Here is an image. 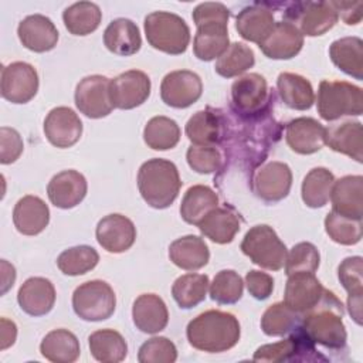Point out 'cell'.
<instances>
[{
	"label": "cell",
	"instance_id": "obj_1",
	"mask_svg": "<svg viewBox=\"0 0 363 363\" xmlns=\"http://www.w3.org/2000/svg\"><path fill=\"white\" fill-rule=\"evenodd\" d=\"M238 319L218 309L206 311L193 318L186 329L189 343L201 352L221 353L234 347L240 340Z\"/></svg>",
	"mask_w": 363,
	"mask_h": 363
},
{
	"label": "cell",
	"instance_id": "obj_2",
	"mask_svg": "<svg viewBox=\"0 0 363 363\" xmlns=\"http://www.w3.org/2000/svg\"><path fill=\"white\" fill-rule=\"evenodd\" d=\"M191 17L197 27L193 41L194 55L200 61H213L221 57L230 45V10L223 3L206 1L196 6Z\"/></svg>",
	"mask_w": 363,
	"mask_h": 363
},
{
	"label": "cell",
	"instance_id": "obj_3",
	"mask_svg": "<svg viewBox=\"0 0 363 363\" xmlns=\"http://www.w3.org/2000/svg\"><path fill=\"white\" fill-rule=\"evenodd\" d=\"M343 312L340 299L325 289L319 302L301 316L299 326L313 343L337 350L345 347L347 339Z\"/></svg>",
	"mask_w": 363,
	"mask_h": 363
},
{
	"label": "cell",
	"instance_id": "obj_4",
	"mask_svg": "<svg viewBox=\"0 0 363 363\" xmlns=\"http://www.w3.org/2000/svg\"><path fill=\"white\" fill-rule=\"evenodd\" d=\"M182 180L176 164L153 157L142 163L138 172V189L142 199L153 208H167L177 199Z\"/></svg>",
	"mask_w": 363,
	"mask_h": 363
},
{
	"label": "cell",
	"instance_id": "obj_5",
	"mask_svg": "<svg viewBox=\"0 0 363 363\" xmlns=\"http://www.w3.org/2000/svg\"><path fill=\"white\" fill-rule=\"evenodd\" d=\"M145 34L147 43L170 55L183 54L190 43V28L177 14L170 11H153L145 17Z\"/></svg>",
	"mask_w": 363,
	"mask_h": 363
},
{
	"label": "cell",
	"instance_id": "obj_6",
	"mask_svg": "<svg viewBox=\"0 0 363 363\" xmlns=\"http://www.w3.org/2000/svg\"><path fill=\"white\" fill-rule=\"evenodd\" d=\"M316 106L319 116L326 122L359 116L363 112L362 88L346 81L323 79L318 88Z\"/></svg>",
	"mask_w": 363,
	"mask_h": 363
},
{
	"label": "cell",
	"instance_id": "obj_7",
	"mask_svg": "<svg viewBox=\"0 0 363 363\" xmlns=\"http://www.w3.org/2000/svg\"><path fill=\"white\" fill-rule=\"evenodd\" d=\"M241 251L251 262L269 271H279L288 255L285 244L268 224L251 227L242 238Z\"/></svg>",
	"mask_w": 363,
	"mask_h": 363
},
{
	"label": "cell",
	"instance_id": "obj_8",
	"mask_svg": "<svg viewBox=\"0 0 363 363\" xmlns=\"http://www.w3.org/2000/svg\"><path fill=\"white\" fill-rule=\"evenodd\" d=\"M72 308L82 320H105L115 312L116 295L112 286L105 281H86L75 288L72 294Z\"/></svg>",
	"mask_w": 363,
	"mask_h": 363
},
{
	"label": "cell",
	"instance_id": "obj_9",
	"mask_svg": "<svg viewBox=\"0 0 363 363\" xmlns=\"http://www.w3.org/2000/svg\"><path fill=\"white\" fill-rule=\"evenodd\" d=\"M271 94L265 78L257 72H250L231 85V106L235 113L244 118H259L265 113Z\"/></svg>",
	"mask_w": 363,
	"mask_h": 363
},
{
	"label": "cell",
	"instance_id": "obj_10",
	"mask_svg": "<svg viewBox=\"0 0 363 363\" xmlns=\"http://www.w3.org/2000/svg\"><path fill=\"white\" fill-rule=\"evenodd\" d=\"M255 362H269V363H279V362H319L326 360L322 354L318 353L315 343L303 333L301 326L291 332V336L272 343L264 345L258 347L252 356Z\"/></svg>",
	"mask_w": 363,
	"mask_h": 363
},
{
	"label": "cell",
	"instance_id": "obj_11",
	"mask_svg": "<svg viewBox=\"0 0 363 363\" xmlns=\"http://www.w3.org/2000/svg\"><path fill=\"white\" fill-rule=\"evenodd\" d=\"M285 17L296 26L302 35L316 37L328 33L339 20L337 11L330 1L292 3Z\"/></svg>",
	"mask_w": 363,
	"mask_h": 363
},
{
	"label": "cell",
	"instance_id": "obj_12",
	"mask_svg": "<svg viewBox=\"0 0 363 363\" xmlns=\"http://www.w3.org/2000/svg\"><path fill=\"white\" fill-rule=\"evenodd\" d=\"M111 79L104 75L84 77L75 88V105L81 113L91 119H99L108 116L113 104L109 94Z\"/></svg>",
	"mask_w": 363,
	"mask_h": 363
},
{
	"label": "cell",
	"instance_id": "obj_13",
	"mask_svg": "<svg viewBox=\"0 0 363 363\" xmlns=\"http://www.w3.org/2000/svg\"><path fill=\"white\" fill-rule=\"evenodd\" d=\"M38 91V74L24 61H16L1 68L0 92L11 104H27Z\"/></svg>",
	"mask_w": 363,
	"mask_h": 363
},
{
	"label": "cell",
	"instance_id": "obj_14",
	"mask_svg": "<svg viewBox=\"0 0 363 363\" xmlns=\"http://www.w3.org/2000/svg\"><path fill=\"white\" fill-rule=\"evenodd\" d=\"M292 186L291 167L284 162H268L258 167L252 174L251 187L257 197L267 203L284 200Z\"/></svg>",
	"mask_w": 363,
	"mask_h": 363
},
{
	"label": "cell",
	"instance_id": "obj_15",
	"mask_svg": "<svg viewBox=\"0 0 363 363\" xmlns=\"http://www.w3.org/2000/svg\"><path fill=\"white\" fill-rule=\"evenodd\" d=\"M203 92L201 78L189 69H177L164 75L160 84V98L172 108L184 109L199 101Z\"/></svg>",
	"mask_w": 363,
	"mask_h": 363
},
{
	"label": "cell",
	"instance_id": "obj_16",
	"mask_svg": "<svg viewBox=\"0 0 363 363\" xmlns=\"http://www.w3.org/2000/svg\"><path fill=\"white\" fill-rule=\"evenodd\" d=\"M150 86V78L143 71L129 69L119 74L109 84L113 108L126 111L140 106L149 98Z\"/></svg>",
	"mask_w": 363,
	"mask_h": 363
},
{
	"label": "cell",
	"instance_id": "obj_17",
	"mask_svg": "<svg viewBox=\"0 0 363 363\" xmlns=\"http://www.w3.org/2000/svg\"><path fill=\"white\" fill-rule=\"evenodd\" d=\"M44 135L52 146L67 149L79 140L82 122L71 108L57 106L52 108L44 119Z\"/></svg>",
	"mask_w": 363,
	"mask_h": 363
},
{
	"label": "cell",
	"instance_id": "obj_18",
	"mask_svg": "<svg viewBox=\"0 0 363 363\" xmlns=\"http://www.w3.org/2000/svg\"><path fill=\"white\" fill-rule=\"evenodd\" d=\"M98 244L108 252L128 251L136 240V227L126 216L113 213L99 220L95 230Z\"/></svg>",
	"mask_w": 363,
	"mask_h": 363
},
{
	"label": "cell",
	"instance_id": "obj_19",
	"mask_svg": "<svg viewBox=\"0 0 363 363\" xmlns=\"http://www.w3.org/2000/svg\"><path fill=\"white\" fill-rule=\"evenodd\" d=\"M323 292L325 288L313 272H295L288 275L284 303L302 315L319 302Z\"/></svg>",
	"mask_w": 363,
	"mask_h": 363
},
{
	"label": "cell",
	"instance_id": "obj_20",
	"mask_svg": "<svg viewBox=\"0 0 363 363\" xmlns=\"http://www.w3.org/2000/svg\"><path fill=\"white\" fill-rule=\"evenodd\" d=\"M88 184L82 173L68 169L57 173L48 182L47 194L50 201L58 208H72L86 196Z\"/></svg>",
	"mask_w": 363,
	"mask_h": 363
},
{
	"label": "cell",
	"instance_id": "obj_21",
	"mask_svg": "<svg viewBox=\"0 0 363 363\" xmlns=\"http://www.w3.org/2000/svg\"><path fill=\"white\" fill-rule=\"evenodd\" d=\"M225 129L227 123L223 113L207 108L190 116L184 132L189 140L197 146H216L225 138Z\"/></svg>",
	"mask_w": 363,
	"mask_h": 363
},
{
	"label": "cell",
	"instance_id": "obj_22",
	"mask_svg": "<svg viewBox=\"0 0 363 363\" xmlns=\"http://www.w3.org/2000/svg\"><path fill=\"white\" fill-rule=\"evenodd\" d=\"M303 45V35L291 21H275L271 33L258 45L271 60H291Z\"/></svg>",
	"mask_w": 363,
	"mask_h": 363
},
{
	"label": "cell",
	"instance_id": "obj_23",
	"mask_svg": "<svg viewBox=\"0 0 363 363\" xmlns=\"http://www.w3.org/2000/svg\"><path fill=\"white\" fill-rule=\"evenodd\" d=\"M17 35L20 43L34 52L50 51L58 41L55 24L43 14H31L23 18L17 27Z\"/></svg>",
	"mask_w": 363,
	"mask_h": 363
},
{
	"label": "cell",
	"instance_id": "obj_24",
	"mask_svg": "<svg viewBox=\"0 0 363 363\" xmlns=\"http://www.w3.org/2000/svg\"><path fill=\"white\" fill-rule=\"evenodd\" d=\"M326 128L316 119L301 116L292 119L285 129V139L291 150L299 155H312L325 145Z\"/></svg>",
	"mask_w": 363,
	"mask_h": 363
},
{
	"label": "cell",
	"instance_id": "obj_25",
	"mask_svg": "<svg viewBox=\"0 0 363 363\" xmlns=\"http://www.w3.org/2000/svg\"><path fill=\"white\" fill-rule=\"evenodd\" d=\"M55 288L43 277H31L23 282L17 294V302L23 312L30 316L47 315L55 303Z\"/></svg>",
	"mask_w": 363,
	"mask_h": 363
},
{
	"label": "cell",
	"instance_id": "obj_26",
	"mask_svg": "<svg viewBox=\"0 0 363 363\" xmlns=\"http://www.w3.org/2000/svg\"><path fill=\"white\" fill-rule=\"evenodd\" d=\"M332 211L362 220L363 216V177L343 176L335 180L330 191Z\"/></svg>",
	"mask_w": 363,
	"mask_h": 363
},
{
	"label": "cell",
	"instance_id": "obj_27",
	"mask_svg": "<svg viewBox=\"0 0 363 363\" xmlns=\"http://www.w3.org/2000/svg\"><path fill=\"white\" fill-rule=\"evenodd\" d=\"M132 319L140 332L155 335L167 326L169 311L159 295L142 294L133 302Z\"/></svg>",
	"mask_w": 363,
	"mask_h": 363
},
{
	"label": "cell",
	"instance_id": "obj_28",
	"mask_svg": "<svg viewBox=\"0 0 363 363\" xmlns=\"http://www.w3.org/2000/svg\"><path fill=\"white\" fill-rule=\"evenodd\" d=\"M48 221L50 208L43 199L27 194L16 203L13 210V223L20 234L37 235L45 230Z\"/></svg>",
	"mask_w": 363,
	"mask_h": 363
},
{
	"label": "cell",
	"instance_id": "obj_29",
	"mask_svg": "<svg viewBox=\"0 0 363 363\" xmlns=\"http://www.w3.org/2000/svg\"><path fill=\"white\" fill-rule=\"evenodd\" d=\"M325 143L335 152L363 162V128L359 121H343L326 129Z\"/></svg>",
	"mask_w": 363,
	"mask_h": 363
},
{
	"label": "cell",
	"instance_id": "obj_30",
	"mask_svg": "<svg viewBox=\"0 0 363 363\" xmlns=\"http://www.w3.org/2000/svg\"><path fill=\"white\" fill-rule=\"evenodd\" d=\"M105 47L122 57H129L136 54L142 45V37L138 26L125 17L112 20L104 31Z\"/></svg>",
	"mask_w": 363,
	"mask_h": 363
},
{
	"label": "cell",
	"instance_id": "obj_31",
	"mask_svg": "<svg viewBox=\"0 0 363 363\" xmlns=\"http://www.w3.org/2000/svg\"><path fill=\"white\" fill-rule=\"evenodd\" d=\"M169 258L176 267L184 271H197L207 265L210 251L201 237L189 234L174 240L170 244Z\"/></svg>",
	"mask_w": 363,
	"mask_h": 363
},
{
	"label": "cell",
	"instance_id": "obj_32",
	"mask_svg": "<svg viewBox=\"0 0 363 363\" xmlns=\"http://www.w3.org/2000/svg\"><path fill=\"white\" fill-rule=\"evenodd\" d=\"M274 24L275 18L272 11L259 4L244 7L235 17V30L238 34L244 40L258 45L271 33Z\"/></svg>",
	"mask_w": 363,
	"mask_h": 363
},
{
	"label": "cell",
	"instance_id": "obj_33",
	"mask_svg": "<svg viewBox=\"0 0 363 363\" xmlns=\"http://www.w3.org/2000/svg\"><path fill=\"white\" fill-rule=\"evenodd\" d=\"M332 62L354 79H363V41L359 37L335 40L329 47Z\"/></svg>",
	"mask_w": 363,
	"mask_h": 363
},
{
	"label": "cell",
	"instance_id": "obj_34",
	"mask_svg": "<svg viewBox=\"0 0 363 363\" xmlns=\"http://www.w3.org/2000/svg\"><path fill=\"white\" fill-rule=\"evenodd\" d=\"M199 230L216 244H228L240 231V220L228 207L213 208L200 223Z\"/></svg>",
	"mask_w": 363,
	"mask_h": 363
},
{
	"label": "cell",
	"instance_id": "obj_35",
	"mask_svg": "<svg viewBox=\"0 0 363 363\" xmlns=\"http://www.w3.org/2000/svg\"><path fill=\"white\" fill-rule=\"evenodd\" d=\"M277 88L282 102L296 111H306L315 102V92L309 79L294 72H281Z\"/></svg>",
	"mask_w": 363,
	"mask_h": 363
},
{
	"label": "cell",
	"instance_id": "obj_36",
	"mask_svg": "<svg viewBox=\"0 0 363 363\" xmlns=\"http://www.w3.org/2000/svg\"><path fill=\"white\" fill-rule=\"evenodd\" d=\"M40 353L54 363H72L81 353L79 340L68 329H54L41 340Z\"/></svg>",
	"mask_w": 363,
	"mask_h": 363
},
{
	"label": "cell",
	"instance_id": "obj_37",
	"mask_svg": "<svg viewBox=\"0 0 363 363\" xmlns=\"http://www.w3.org/2000/svg\"><path fill=\"white\" fill-rule=\"evenodd\" d=\"M217 206V193L208 186L196 184L189 187L184 193L180 204V216L186 223L199 225V223Z\"/></svg>",
	"mask_w": 363,
	"mask_h": 363
},
{
	"label": "cell",
	"instance_id": "obj_38",
	"mask_svg": "<svg viewBox=\"0 0 363 363\" xmlns=\"http://www.w3.org/2000/svg\"><path fill=\"white\" fill-rule=\"evenodd\" d=\"M92 357L102 363H119L128 354V345L123 336L113 329H99L88 337Z\"/></svg>",
	"mask_w": 363,
	"mask_h": 363
},
{
	"label": "cell",
	"instance_id": "obj_39",
	"mask_svg": "<svg viewBox=\"0 0 363 363\" xmlns=\"http://www.w3.org/2000/svg\"><path fill=\"white\" fill-rule=\"evenodd\" d=\"M102 20V11L92 1H77L62 11L65 28L74 35H88L94 33Z\"/></svg>",
	"mask_w": 363,
	"mask_h": 363
},
{
	"label": "cell",
	"instance_id": "obj_40",
	"mask_svg": "<svg viewBox=\"0 0 363 363\" xmlns=\"http://www.w3.org/2000/svg\"><path fill=\"white\" fill-rule=\"evenodd\" d=\"M335 183L333 173L326 167H313L306 173L301 187L303 203L311 208H320L330 199L332 186Z\"/></svg>",
	"mask_w": 363,
	"mask_h": 363
},
{
	"label": "cell",
	"instance_id": "obj_41",
	"mask_svg": "<svg viewBox=\"0 0 363 363\" xmlns=\"http://www.w3.org/2000/svg\"><path fill=\"white\" fill-rule=\"evenodd\" d=\"M210 286L208 277L204 274H184L172 286V295L182 309H191L206 299Z\"/></svg>",
	"mask_w": 363,
	"mask_h": 363
},
{
	"label": "cell",
	"instance_id": "obj_42",
	"mask_svg": "<svg viewBox=\"0 0 363 363\" xmlns=\"http://www.w3.org/2000/svg\"><path fill=\"white\" fill-rule=\"evenodd\" d=\"M143 140L153 150L173 149L180 140V128L172 118L153 116L145 125Z\"/></svg>",
	"mask_w": 363,
	"mask_h": 363
},
{
	"label": "cell",
	"instance_id": "obj_43",
	"mask_svg": "<svg viewBox=\"0 0 363 363\" xmlns=\"http://www.w3.org/2000/svg\"><path fill=\"white\" fill-rule=\"evenodd\" d=\"M255 64L254 51L244 43H233L225 52L216 61V72L224 78H233L244 74Z\"/></svg>",
	"mask_w": 363,
	"mask_h": 363
},
{
	"label": "cell",
	"instance_id": "obj_44",
	"mask_svg": "<svg viewBox=\"0 0 363 363\" xmlns=\"http://www.w3.org/2000/svg\"><path fill=\"white\" fill-rule=\"evenodd\" d=\"M301 315L284 302H277L267 308L261 318V329L267 336H284L296 329Z\"/></svg>",
	"mask_w": 363,
	"mask_h": 363
},
{
	"label": "cell",
	"instance_id": "obj_45",
	"mask_svg": "<svg viewBox=\"0 0 363 363\" xmlns=\"http://www.w3.org/2000/svg\"><path fill=\"white\" fill-rule=\"evenodd\" d=\"M99 254L89 245H75L64 250L57 258L60 271L69 277H78L89 272L96 267Z\"/></svg>",
	"mask_w": 363,
	"mask_h": 363
},
{
	"label": "cell",
	"instance_id": "obj_46",
	"mask_svg": "<svg viewBox=\"0 0 363 363\" xmlns=\"http://www.w3.org/2000/svg\"><path fill=\"white\" fill-rule=\"evenodd\" d=\"M325 231L340 245H354L362 240V220L330 211L325 217Z\"/></svg>",
	"mask_w": 363,
	"mask_h": 363
},
{
	"label": "cell",
	"instance_id": "obj_47",
	"mask_svg": "<svg viewBox=\"0 0 363 363\" xmlns=\"http://www.w3.org/2000/svg\"><path fill=\"white\" fill-rule=\"evenodd\" d=\"M210 298L220 305H231L241 299L244 291L242 278L233 269H223L216 274L208 286Z\"/></svg>",
	"mask_w": 363,
	"mask_h": 363
},
{
	"label": "cell",
	"instance_id": "obj_48",
	"mask_svg": "<svg viewBox=\"0 0 363 363\" xmlns=\"http://www.w3.org/2000/svg\"><path fill=\"white\" fill-rule=\"evenodd\" d=\"M320 255L318 248L308 241L295 244L285 259V274L292 275L295 272H313L318 269Z\"/></svg>",
	"mask_w": 363,
	"mask_h": 363
},
{
	"label": "cell",
	"instance_id": "obj_49",
	"mask_svg": "<svg viewBox=\"0 0 363 363\" xmlns=\"http://www.w3.org/2000/svg\"><path fill=\"white\" fill-rule=\"evenodd\" d=\"M177 359V349L172 340L163 336L147 339L138 353L140 363H173Z\"/></svg>",
	"mask_w": 363,
	"mask_h": 363
},
{
	"label": "cell",
	"instance_id": "obj_50",
	"mask_svg": "<svg viewBox=\"0 0 363 363\" xmlns=\"http://www.w3.org/2000/svg\"><path fill=\"white\" fill-rule=\"evenodd\" d=\"M363 259L362 257L345 258L339 268L337 277L342 286L347 292V298H362L363 295Z\"/></svg>",
	"mask_w": 363,
	"mask_h": 363
},
{
	"label": "cell",
	"instance_id": "obj_51",
	"mask_svg": "<svg viewBox=\"0 0 363 363\" xmlns=\"http://www.w3.org/2000/svg\"><path fill=\"white\" fill-rule=\"evenodd\" d=\"M186 159L189 166L200 174L214 173L223 164V156L216 146L191 145L187 149Z\"/></svg>",
	"mask_w": 363,
	"mask_h": 363
},
{
	"label": "cell",
	"instance_id": "obj_52",
	"mask_svg": "<svg viewBox=\"0 0 363 363\" xmlns=\"http://www.w3.org/2000/svg\"><path fill=\"white\" fill-rule=\"evenodd\" d=\"M0 162L1 164L14 163L23 153L24 143L20 133L9 126L0 128Z\"/></svg>",
	"mask_w": 363,
	"mask_h": 363
},
{
	"label": "cell",
	"instance_id": "obj_53",
	"mask_svg": "<svg viewBox=\"0 0 363 363\" xmlns=\"http://www.w3.org/2000/svg\"><path fill=\"white\" fill-rule=\"evenodd\" d=\"M245 285L250 295L258 301H265L274 291V279L269 274L251 269L245 275Z\"/></svg>",
	"mask_w": 363,
	"mask_h": 363
},
{
	"label": "cell",
	"instance_id": "obj_54",
	"mask_svg": "<svg viewBox=\"0 0 363 363\" xmlns=\"http://www.w3.org/2000/svg\"><path fill=\"white\" fill-rule=\"evenodd\" d=\"M335 10L337 11V16L342 17V20L347 26H356L360 23L363 16V1H330Z\"/></svg>",
	"mask_w": 363,
	"mask_h": 363
},
{
	"label": "cell",
	"instance_id": "obj_55",
	"mask_svg": "<svg viewBox=\"0 0 363 363\" xmlns=\"http://www.w3.org/2000/svg\"><path fill=\"white\" fill-rule=\"evenodd\" d=\"M17 337V326L13 320H9L7 318L0 319V342L1 350H6L11 345H14Z\"/></svg>",
	"mask_w": 363,
	"mask_h": 363
},
{
	"label": "cell",
	"instance_id": "obj_56",
	"mask_svg": "<svg viewBox=\"0 0 363 363\" xmlns=\"http://www.w3.org/2000/svg\"><path fill=\"white\" fill-rule=\"evenodd\" d=\"M16 281V269L6 259H1V294H6Z\"/></svg>",
	"mask_w": 363,
	"mask_h": 363
}]
</instances>
